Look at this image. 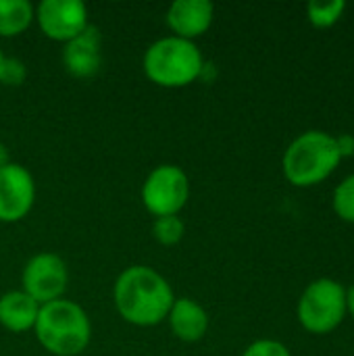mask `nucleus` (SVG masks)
<instances>
[{
    "mask_svg": "<svg viewBox=\"0 0 354 356\" xmlns=\"http://www.w3.org/2000/svg\"><path fill=\"white\" fill-rule=\"evenodd\" d=\"M167 319H169L171 332L182 342H198L204 338L209 330L207 311L192 298H175Z\"/></svg>",
    "mask_w": 354,
    "mask_h": 356,
    "instance_id": "f8f14e48",
    "label": "nucleus"
},
{
    "mask_svg": "<svg viewBox=\"0 0 354 356\" xmlns=\"http://www.w3.org/2000/svg\"><path fill=\"white\" fill-rule=\"evenodd\" d=\"M35 338L46 353L54 356L81 355L92 338V325L86 311L73 300H52L40 307Z\"/></svg>",
    "mask_w": 354,
    "mask_h": 356,
    "instance_id": "f03ea898",
    "label": "nucleus"
},
{
    "mask_svg": "<svg viewBox=\"0 0 354 356\" xmlns=\"http://www.w3.org/2000/svg\"><path fill=\"white\" fill-rule=\"evenodd\" d=\"M146 77L161 88H186L204 71V58L190 40L167 35L148 46L142 60Z\"/></svg>",
    "mask_w": 354,
    "mask_h": 356,
    "instance_id": "20e7f679",
    "label": "nucleus"
},
{
    "mask_svg": "<svg viewBox=\"0 0 354 356\" xmlns=\"http://www.w3.org/2000/svg\"><path fill=\"white\" fill-rule=\"evenodd\" d=\"M25 77H27V69H25L23 60L4 56V63H2V69H0V83H4V86H21L25 81Z\"/></svg>",
    "mask_w": 354,
    "mask_h": 356,
    "instance_id": "a211bd4d",
    "label": "nucleus"
},
{
    "mask_svg": "<svg viewBox=\"0 0 354 356\" xmlns=\"http://www.w3.org/2000/svg\"><path fill=\"white\" fill-rule=\"evenodd\" d=\"M184 234H186V225L179 219V215L156 217L152 223V236L163 246H175L177 242H182Z\"/></svg>",
    "mask_w": 354,
    "mask_h": 356,
    "instance_id": "dca6fc26",
    "label": "nucleus"
},
{
    "mask_svg": "<svg viewBox=\"0 0 354 356\" xmlns=\"http://www.w3.org/2000/svg\"><path fill=\"white\" fill-rule=\"evenodd\" d=\"M340 161L336 136L321 129H309L290 142L282 159V169L292 186L311 188L325 181L338 169Z\"/></svg>",
    "mask_w": 354,
    "mask_h": 356,
    "instance_id": "7ed1b4c3",
    "label": "nucleus"
},
{
    "mask_svg": "<svg viewBox=\"0 0 354 356\" xmlns=\"http://www.w3.org/2000/svg\"><path fill=\"white\" fill-rule=\"evenodd\" d=\"M63 67L79 79H90L98 73L102 63V35L98 27L88 25L77 38L63 46Z\"/></svg>",
    "mask_w": 354,
    "mask_h": 356,
    "instance_id": "9d476101",
    "label": "nucleus"
},
{
    "mask_svg": "<svg viewBox=\"0 0 354 356\" xmlns=\"http://www.w3.org/2000/svg\"><path fill=\"white\" fill-rule=\"evenodd\" d=\"M332 204H334V213L342 221L354 223V173L336 186Z\"/></svg>",
    "mask_w": 354,
    "mask_h": 356,
    "instance_id": "f3484780",
    "label": "nucleus"
},
{
    "mask_svg": "<svg viewBox=\"0 0 354 356\" xmlns=\"http://www.w3.org/2000/svg\"><path fill=\"white\" fill-rule=\"evenodd\" d=\"M300 325L315 336L332 334L346 317V290L340 282L321 277L309 284L298 300Z\"/></svg>",
    "mask_w": 354,
    "mask_h": 356,
    "instance_id": "39448f33",
    "label": "nucleus"
},
{
    "mask_svg": "<svg viewBox=\"0 0 354 356\" xmlns=\"http://www.w3.org/2000/svg\"><path fill=\"white\" fill-rule=\"evenodd\" d=\"M35 19V8L27 0H0V38L21 35Z\"/></svg>",
    "mask_w": 354,
    "mask_h": 356,
    "instance_id": "4468645a",
    "label": "nucleus"
},
{
    "mask_svg": "<svg viewBox=\"0 0 354 356\" xmlns=\"http://www.w3.org/2000/svg\"><path fill=\"white\" fill-rule=\"evenodd\" d=\"M35 21L46 38L63 44L90 25L88 8L81 0H42L35 8Z\"/></svg>",
    "mask_w": 354,
    "mask_h": 356,
    "instance_id": "6e6552de",
    "label": "nucleus"
},
{
    "mask_svg": "<svg viewBox=\"0 0 354 356\" xmlns=\"http://www.w3.org/2000/svg\"><path fill=\"white\" fill-rule=\"evenodd\" d=\"M346 10L344 2H311L307 4V19L317 29L334 27Z\"/></svg>",
    "mask_w": 354,
    "mask_h": 356,
    "instance_id": "2eb2a0df",
    "label": "nucleus"
},
{
    "mask_svg": "<svg viewBox=\"0 0 354 356\" xmlns=\"http://www.w3.org/2000/svg\"><path fill=\"white\" fill-rule=\"evenodd\" d=\"M190 198V179L177 165H159L148 173L142 186V202L156 217L179 215Z\"/></svg>",
    "mask_w": 354,
    "mask_h": 356,
    "instance_id": "423d86ee",
    "label": "nucleus"
},
{
    "mask_svg": "<svg viewBox=\"0 0 354 356\" xmlns=\"http://www.w3.org/2000/svg\"><path fill=\"white\" fill-rule=\"evenodd\" d=\"M117 313L131 325L152 327L167 319L175 296L169 282L150 267L134 265L121 271L113 288Z\"/></svg>",
    "mask_w": 354,
    "mask_h": 356,
    "instance_id": "f257e3e1",
    "label": "nucleus"
},
{
    "mask_svg": "<svg viewBox=\"0 0 354 356\" xmlns=\"http://www.w3.org/2000/svg\"><path fill=\"white\" fill-rule=\"evenodd\" d=\"M242 356H292L290 350L277 340H257L252 342Z\"/></svg>",
    "mask_w": 354,
    "mask_h": 356,
    "instance_id": "6ab92c4d",
    "label": "nucleus"
},
{
    "mask_svg": "<svg viewBox=\"0 0 354 356\" xmlns=\"http://www.w3.org/2000/svg\"><path fill=\"white\" fill-rule=\"evenodd\" d=\"M215 6L209 0H175L167 10V25L175 38L194 42L213 23Z\"/></svg>",
    "mask_w": 354,
    "mask_h": 356,
    "instance_id": "9b49d317",
    "label": "nucleus"
},
{
    "mask_svg": "<svg viewBox=\"0 0 354 356\" xmlns=\"http://www.w3.org/2000/svg\"><path fill=\"white\" fill-rule=\"evenodd\" d=\"M10 161H8V154H6V148L0 144V167H4V165H8Z\"/></svg>",
    "mask_w": 354,
    "mask_h": 356,
    "instance_id": "4be33fe9",
    "label": "nucleus"
},
{
    "mask_svg": "<svg viewBox=\"0 0 354 356\" xmlns=\"http://www.w3.org/2000/svg\"><path fill=\"white\" fill-rule=\"evenodd\" d=\"M40 305L23 290H13L0 296V325L13 334L33 330Z\"/></svg>",
    "mask_w": 354,
    "mask_h": 356,
    "instance_id": "ddd939ff",
    "label": "nucleus"
},
{
    "mask_svg": "<svg viewBox=\"0 0 354 356\" xmlns=\"http://www.w3.org/2000/svg\"><path fill=\"white\" fill-rule=\"evenodd\" d=\"M35 202V181L31 173L17 163L0 167V221L17 223Z\"/></svg>",
    "mask_w": 354,
    "mask_h": 356,
    "instance_id": "1a4fd4ad",
    "label": "nucleus"
},
{
    "mask_svg": "<svg viewBox=\"0 0 354 356\" xmlns=\"http://www.w3.org/2000/svg\"><path fill=\"white\" fill-rule=\"evenodd\" d=\"M346 313L354 319V284L346 290Z\"/></svg>",
    "mask_w": 354,
    "mask_h": 356,
    "instance_id": "412c9836",
    "label": "nucleus"
},
{
    "mask_svg": "<svg viewBox=\"0 0 354 356\" xmlns=\"http://www.w3.org/2000/svg\"><path fill=\"white\" fill-rule=\"evenodd\" d=\"M336 144H338V150H340V156H342V159H351V156H354V136L353 134H342V136H336Z\"/></svg>",
    "mask_w": 354,
    "mask_h": 356,
    "instance_id": "aec40b11",
    "label": "nucleus"
},
{
    "mask_svg": "<svg viewBox=\"0 0 354 356\" xmlns=\"http://www.w3.org/2000/svg\"><path fill=\"white\" fill-rule=\"evenodd\" d=\"M2 63H4V54H2V50H0V69H2Z\"/></svg>",
    "mask_w": 354,
    "mask_h": 356,
    "instance_id": "5701e85b",
    "label": "nucleus"
},
{
    "mask_svg": "<svg viewBox=\"0 0 354 356\" xmlns=\"http://www.w3.org/2000/svg\"><path fill=\"white\" fill-rule=\"evenodd\" d=\"M21 282H23V292L29 294L42 307L46 302L63 298L69 284V271L58 254L40 252L31 257L23 267Z\"/></svg>",
    "mask_w": 354,
    "mask_h": 356,
    "instance_id": "0eeeda50",
    "label": "nucleus"
}]
</instances>
